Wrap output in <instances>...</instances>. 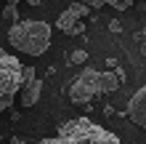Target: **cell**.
Wrapping results in <instances>:
<instances>
[{"label":"cell","instance_id":"obj_6","mask_svg":"<svg viewBox=\"0 0 146 144\" xmlns=\"http://www.w3.org/2000/svg\"><path fill=\"white\" fill-rule=\"evenodd\" d=\"M19 94H21V107H35L37 101H40V94H42V80L40 78H32L27 83H21V88H19Z\"/></svg>","mask_w":146,"mask_h":144},{"label":"cell","instance_id":"obj_4","mask_svg":"<svg viewBox=\"0 0 146 144\" xmlns=\"http://www.w3.org/2000/svg\"><path fill=\"white\" fill-rule=\"evenodd\" d=\"M21 88V62L0 48V112L13 104Z\"/></svg>","mask_w":146,"mask_h":144},{"label":"cell","instance_id":"obj_5","mask_svg":"<svg viewBox=\"0 0 146 144\" xmlns=\"http://www.w3.org/2000/svg\"><path fill=\"white\" fill-rule=\"evenodd\" d=\"M127 115L135 125L146 128V88H138L133 94V99L127 101Z\"/></svg>","mask_w":146,"mask_h":144},{"label":"cell","instance_id":"obj_8","mask_svg":"<svg viewBox=\"0 0 146 144\" xmlns=\"http://www.w3.org/2000/svg\"><path fill=\"white\" fill-rule=\"evenodd\" d=\"M85 5H90V8H104V5H114L117 11H125V8H130L133 5V0H82Z\"/></svg>","mask_w":146,"mask_h":144},{"label":"cell","instance_id":"obj_9","mask_svg":"<svg viewBox=\"0 0 146 144\" xmlns=\"http://www.w3.org/2000/svg\"><path fill=\"white\" fill-rule=\"evenodd\" d=\"M3 21H8V24H16L19 21V8H16V0H5V8H3Z\"/></svg>","mask_w":146,"mask_h":144},{"label":"cell","instance_id":"obj_7","mask_svg":"<svg viewBox=\"0 0 146 144\" xmlns=\"http://www.w3.org/2000/svg\"><path fill=\"white\" fill-rule=\"evenodd\" d=\"M77 16L72 13V11H64V13H58V21H56V27L61 29V32H66V35H72V29L77 27Z\"/></svg>","mask_w":146,"mask_h":144},{"label":"cell","instance_id":"obj_13","mask_svg":"<svg viewBox=\"0 0 146 144\" xmlns=\"http://www.w3.org/2000/svg\"><path fill=\"white\" fill-rule=\"evenodd\" d=\"M5 144H27V139H21V136H13V139H8Z\"/></svg>","mask_w":146,"mask_h":144},{"label":"cell","instance_id":"obj_16","mask_svg":"<svg viewBox=\"0 0 146 144\" xmlns=\"http://www.w3.org/2000/svg\"><path fill=\"white\" fill-rule=\"evenodd\" d=\"M27 3H29V5H40V0H27Z\"/></svg>","mask_w":146,"mask_h":144},{"label":"cell","instance_id":"obj_17","mask_svg":"<svg viewBox=\"0 0 146 144\" xmlns=\"http://www.w3.org/2000/svg\"><path fill=\"white\" fill-rule=\"evenodd\" d=\"M3 3H5V0H3Z\"/></svg>","mask_w":146,"mask_h":144},{"label":"cell","instance_id":"obj_10","mask_svg":"<svg viewBox=\"0 0 146 144\" xmlns=\"http://www.w3.org/2000/svg\"><path fill=\"white\" fill-rule=\"evenodd\" d=\"M66 11H72L77 19H82V16H88V13H90V5H85L82 0H80V3H69V8H66Z\"/></svg>","mask_w":146,"mask_h":144},{"label":"cell","instance_id":"obj_12","mask_svg":"<svg viewBox=\"0 0 146 144\" xmlns=\"http://www.w3.org/2000/svg\"><path fill=\"white\" fill-rule=\"evenodd\" d=\"M85 59H88V54H85V51H74V54H72V59H69V62H72V64H82V62H85Z\"/></svg>","mask_w":146,"mask_h":144},{"label":"cell","instance_id":"obj_14","mask_svg":"<svg viewBox=\"0 0 146 144\" xmlns=\"http://www.w3.org/2000/svg\"><path fill=\"white\" fill-rule=\"evenodd\" d=\"M82 29H85V27H82V24H80V21H77V27L72 29V35H82Z\"/></svg>","mask_w":146,"mask_h":144},{"label":"cell","instance_id":"obj_3","mask_svg":"<svg viewBox=\"0 0 146 144\" xmlns=\"http://www.w3.org/2000/svg\"><path fill=\"white\" fill-rule=\"evenodd\" d=\"M8 43L19 54L27 56H40L50 46V27L45 21H16L8 29Z\"/></svg>","mask_w":146,"mask_h":144},{"label":"cell","instance_id":"obj_1","mask_svg":"<svg viewBox=\"0 0 146 144\" xmlns=\"http://www.w3.org/2000/svg\"><path fill=\"white\" fill-rule=\"evenodd\" d=\"M37 144H122L111 131L90 123L88 117H77V120L64 123L53 139H42Z\"/></svg>","mask_w":146,"mask_h":144},{"label":"cell","instance_id":"obj_15","mask_svg":"<svg viewBox=\"0 0 146 144\" xmlns=\"http://www.w3.org/2000/svg\"><path fill=\"white\" fill-rule=\"evenodd\" d=\"M141 54L146 56V40H143V43H141Z\"/></svg>","mask_w":146,"mask_h":144},{"label":"cell","instance_id":"obj_2","mask_svg":"<svg viewBox=\"0 0 146 144\" xmlns=\"http://www.w3.org/2000/svg\"><path fill=\"white\" fill-rule=\"evenodd\" d=\"M122 83V72H98V70H85L77 75V80L69 86V101L72 104H88L90 99L101 94H111Z\"/></svg>","mask_w":146,"mask_h":144},{"label":"cell","instance_id":"obj_11","mask_svg":"<svg viewBox=\"0 0 146 144\" xmlns=\"http://www.w3.org/2000/svg\"><path fill=\"white\" fill-rule=\"evenodd\" d=\"M35 78V67H21V83H27Z\"/></svg>","mask_w":146,"mask_h":144}]
</instances>
